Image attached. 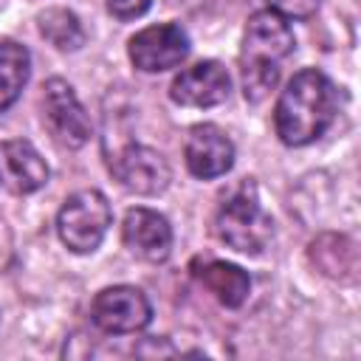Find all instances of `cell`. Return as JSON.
<instances>
[{"label":"cell","instance_id":"obj_1","mask_svg":"<svg viewBox=\"0 0 361 361\" xmlns=\"http://www.w3.org/2000/svg\"><path fill=\"white\" fill-rule=\"evenodd\" d=\"M338 113L336 85L316 68L290 76L274 107V130L285 147H307L333 124Z\"/></svg>","mask_w":361,"mask_h":361},{"label":"cell","instance_id":"obj_2","mask_svg":"<svg viewBox=\"0 0 361 361\" xmlns=\"http://www.w3.org/2000/svg\"><path fill=\"white\" fill-rule=\"evenodd\" d=\"M293 31L288 20L271 8L248 17L243 48H240V79L248 102H262L279 82L282 62L293 54Z\"/></svg>","mask_w":361,"mask_h":361},{"label":"cell","instance_id":"obj_3","mask_svg":"<svg viewBox=\"0 0 361 361\" xmlns=\"http://www.w3.org/2000/svg\"><path fill=\"white\" fill-rule=\"evenodd\" d=\"M214 231L228 248L257 257L268 248L274 237V220L257 200L254 186L243 183L234 195H228L220 203L214 217Z\"/></svg>","mask_w":361,"mask_h":361},{"label":"cell","instance_id":"obj_4","mask_svg":"<svg viewBox=\"0 0 361 361\" xmlns=\"http://www.w3.org/2000/svg\"><path fill=\"white\" fill-rule=\"evenodd\" d=\"M113 223V209L107 197L99 189H82L73 192L59 214H56V231L59 240L73 251V254H90L102 245L107 228Z\"/></svg>","mask_w":361,"mask_h":361},{"label":"cell","instance_id":"obj_5","mask_svg":"<svg viewBox=\"0 0 361 361\" xmlns=\"http://www.w3.org/2000/svg\"><path fill=\"white\" fill-rule=\"evenodd\" d=\"M90 319L99 330L110 336L138 333L152 322V305L144 290L133 285H113L96 293L90 305Z\"/></svg>","mask_w":361,"mask_h":361},{"label":"cell","instance_id":"obj_6","mask_svg":"<svg viewBox=\"0 0 361 361\" xmlns=\"http://www.w3.org/2000/svg\"><path fill=\"white\" fill-rule=\"evenodd\" d=\"M130 62L144 73H161L178 68L189 56V34L178 23L147 25L127 42Z\"/></svg>","mask_w":361,"mask_h":361},{"label":"cell","instance_id":"obj_7","mask_svg":"<svg viewBox=\"0 0 361 361\" xmlns=\"http://www.w3.org/2000/svg\"><path fill=\"white\" fill-rule=\"evenodd\" d=\"M110 172L124 189L135 195H161L172 180L166 158L158 149L135 141H127L116 149V155L110 158Z\"/></svg>","mask_w":361,"mask_h":361},{"label":"cell","instance_id":"obj_8","mask_svg":"<svg viewBox=\"0 0 361 361\" xmlns=\"http://www.w3.org/2000/svg\"><path fill=\"white\" fill-rule=\"evenodd\" d=\"M42 113L54 133V138L71 149L87 144L90 138V118L76 99L73 87L65 79H48L42 87Z\"/></svg>","mask_w":361,"mask_h":361},{"label":"cell","instance_id":"obj_9","mask_svg":"<svg viewBox=\"0 0 361 361\" xmlns=\"http://www.w3.org/2000/svg\"><path fill=\"white\" fill-rule=\"evenodd\" d=\"M231 79L226 68L214 59H203L192 68H183L172 85H169V99L180 107H217L228 99Z\"/></svg>","mask_w":361,"mask_h":361},{"label":"cell","instance_id":"obj_10","mask_svg":"<svg viewBox=\"0 0 361 361\" xmlns=\"http://www.w3.org/2000/svg\"><path fill=\"white\" fill-rule=\"evenodd\" d=\"M183 158L195 178L212 180L234 166V144L217 124H195L186 135Z\"/></svg>","mask_w":361,"mask_h":361},{"label":"cell","instance_id":"obj_11","mask_svg":"<svg viewBox=\"0 0 361 361\" xmlns=\"http://www.w3.org/2000/svg\"><path fill=\"white\" fill-rule=\"evenodd\" d=\"M121 240L130 248V254H135L138 259L164 262L172 251V226L164 214L135 206L124 214Z\"/></svg>","mask_w":361,"mask_h":361},{"label":"cell","instance_id":"obj_12","mask_svg":"<svg viewBox=\"0 0 361 361\" xmlns=\"http://www.w3.org/2000/svg\"><path fill=\"white\" fill-rule=\"evenodd\" d=\"M0 152H3V164H6L8 180H11V186L17 192L28 195V192H37V189H42L48 183V164L37 152V147L31 141H25V138L3 141Z\"/></svg>","mask_w":361,"mask_h":361},{"label":"cell","instance_id":"obj_13","mask_svg":"<svg viewBox=\"0 0 361 361\" xmlns=\"http://www.w3.org/2000/svg\"><path fill=\"white\" fill-rule=\"evenodd\" d=\"M197 279L217 296L220 305L226 307H240L245 299H248V290H251V276L240 268V265H231V262H223V259H212L206 262L200 271H197Z\"/></svg>","mask_w":361,"mask_h":361},{"label":"cell","instance_id":"obj_14","mask_svg":"<svg viewBox=\"0 0 361 361\" xmlns=\"http://www.w3.org/2000/svg\"><path fill=\"white\" fill-rule=\"evenodd\" d=\"M28 76H31V54L25 51V45L3 39L0 42V113L20 99Z\"/></svg>","mask_w":361,"mask_h":361},{"label":"cell","instance_id":"obj_15","mask_svg":"<svg viewBox=\"0 0 361 361\" xmlns=\"http://www.w3.org/2000/svg\"><path fill=\"white\" fill-rule=\"evenodd\" d=\"M37 25H39V34L59 51H76L85 45V31H82L79 17L62 6H51L39 11Z\"/></svg>","mask_w":361,"mask_h":361},{"label":"cell","instance_id":"obj_16","mask_svg":"<svg viewBox=\"0 0 361 361\" xmlns=\"http://www.w3.org/2000/svg\"><path fill=\"white\" fill-rule=\"evenodd\" d=\"M271 11L282 14L285 20H307L319 11L322 0H265Z\"/></svg>","mask_w":361,"mask_h":361},{"label":"cell","instance_id":"obj_17","mask_svg":"<svg viewBox=\"0 0 361 361\" xmlns=\"http://www.w3.org/2000/svg\"><path fill=\"white\" fill-rule=\"evenodd\" d=\"M152 6V0H107V11L116 20H135L141 14H147Z\"/></svg>","mask_w":361,"mask_h":361}]
</instances>
